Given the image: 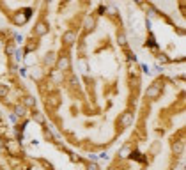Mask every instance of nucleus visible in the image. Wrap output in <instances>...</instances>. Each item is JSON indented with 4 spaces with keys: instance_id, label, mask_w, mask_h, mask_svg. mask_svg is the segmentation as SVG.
I'll list each match as a JSON object with an SVG mask.
<instances>
[{
    "instance_id": "f257e3e1",
    "label": "nucleus",
    "mask_w": 186,
    "mask_h": 170,
    "mask_svg": "<svg viewBox=\"0 0 186 170\" xmlns=\"http://www.w3.org/2000/svg\"><path fill=\"white\" fill-rule=\"evenodd\" d=\"M30 9H22V11H18L16 14H14V18H12V22H14V25H25L27 23V20L30 18Z\"/></svg>"
},
{
    "instance_id": "f03ea898",
    "label": "nucleus",
    "mask_w": 186,
    "mask_h": 170,
    "mask_svg": "<svg viewBox=\"0 0 186 170\" xmlns=\"http://www.w3.org/2000/svg\"><path fill=\"white\" fill-rule=\"evenodd\" d=\"M159 92H161V83H153V85L145 90V96L153 99V98H158Z\"/></svg>"
},
{
    "instance_id": "7ed1b4c3",
    "label": "nucleus",
    "mask_w": 186,
    "mask_h": 170,
    "mask_svg": "<svg viewBox=\"0 0 186 170\" xmlns=\"http://www.w3.org/2000/svg\"><path fill=\"white\" fill-rule=\"evenodd\" d=\"M48 23L46 22H39L36 27H34V34H37V36H46L48 34Z\"/></svg>"
},
{
    "instance_id": "20e7f679",
    "label": "nucleus",
    "mask_w": 186,
    "mask_h": 170,
    "mask_svg": "<svg viewBox=\"0 0 186 170\" xmlns=\"http://www.w3.org/2000/svg\"><path fill=\"white\" fill-rule=\"evenodd\" d=\"M69 66H71V62H69L67 57H60L59 61H57V69H59V71H67Z\"/></svg>"
},
{
    "instance_id": "39448f33",
    "label": "nucleus",
    "mask_w": 186,
    "mask_h": 170,
    "mask_svg": "<svg viewBox=\"0 0 186 170\" xmlns=\"http://www.w3.org/2000/svg\"><path fill=\"white\" fill-rule=\"evenodd\" d=\"M133 122V114H130V112H124L122 114V117H120V121H119V124L122 128H126V126H130Z\"/></svg>"
},
{
    "instance_id": "423d86ee",
    "label": "nucleus",
    "mask_w": 186,
    "mask_h": 170,
    "mask_svg": "<svg viewBox=\"0 0 186 170\" xmlns=\"http://www.w3.org/2000/svg\"><path fill=\"white\" fill-rule=\"evenodd\" d=\"M75 39H76V34L73 32V30H67V32H64V36H62V43L64 44H73L75 43Z\"/></svg>"
},
{
    "instance_id": "0eeeda50",
    "label": "nucleus",
    "mask_w": 186,
    "mask_h": 170,
    "mask_svg": "<svg viewBox=\"0 0 186 170\" xmlns=\"http://www.w3.org/2000/svg\"><path fill=\"white\" fill-rule=\"evenodd\" d=\"M94 28H96V20H94V16H85V30L87 32H92Z\"/></svg>"
},
{
    "instance_id": "6e6552de",
    "label": "nucleus",
    "mask_w": 186,
    "mask_h": 170,
    "mask_svg": "<svg viewBox=\"0 0 186 170\" xmlns=\"http://www.w3.org/2000/svg\"><path fill=\"white\" fill-rule=\"evenodd\" d=\"M172 151H174V154H181L183 151H184V143H183V142H175L174 147H172Z\"/></svg>"
},
{
    "instance_id": "1a4fd4ad",
    "label": "nucleus",
    "mask_w": 186,
    "mask_h": 170,
    "mask_svg": "<svg viewBox=\"0 0 186 170\" xmlns=\"http://www.w3.org/2000/svg\"><path fill=\"white\" fill-rule=\"evenodd\" d=\"M14 50H16V44H14V41H9L6 46V55H12L14 53Z\"/></svg>"
},
{
    "instance_id": "9d476101",
    "label": "nucleus",
    "mask_w": 186,
    "mask_h": 170,
    "mask_svg": "<svg viewBox=\"0 0 186 170\" xmlns=\"http://www.w3.org/2000/svg\"><path fill=\"white\" fill-rule=\"evenodd\" d=\"M55 61H57V59H55V53H51V51H50V53L46 55V59H44V66H51Z\"/></svg>"
},
{
    "instance_id": "9b49d317",
    "label": "nucleus",
    "mask_w": 186,
    "mask_h": 170,
    "mask_svg": "<svg viewBox=\"0 0 186 170\" xmlns=\"http://www.w3.org/2000/svg\"><path fill=\"white\" fill-rule=\"evenodd\" d=\"M117 43H119L120 46H126V36H124L122 32L117 34Z\"/></svg>"
},
{
    "instance_id": "f8f14e48",
    "label": "nucleus",
    "mask_w": 186,
    "mask_h": 170,
    "mask_svg": "<svg viewBox=\"0 0 186 170\" xmlns=\"http://www.w3.org/2000/svg\"><path fill=\"white\" fill-rule=\"evenodd\" d=\"M39 163L43 165V167H44V168H46V170H53V165L50 163L48 159H39Z\"/></svg>"
},
{
    "instance_id": "ddd939ff",
    "label": "nucleus",
    "mask_w": 186,
    "mask_h": 170,
    "mask_svg": "<svg viewBox=\"0 0 186 170\" xmlns=\"http://www.w3.org/2000/svg\"><path fill=\"white\" fill-rule=\"evenodd\" d=\"M14 114L18 117H23L25 115V106H14Z\"/></svg>"
},
{
    "instance_id": "4468645a",
    "label": "nucleus",
    "mask_w": 186,
    "mask_h": 170,
    "mask_svg": "<svg viewBox=\"0 0 186 170\" xmlns=\"http://www.w3.org/2000/svg\"><path fill=\"white\" fill-rule=\"evenodd\" d=\"M34 121L39 122V124H44V117L39 114V112H34Z\"/></svg>"
},
{
    "instance_id": "2eb2a0df",
    "label": "nucleus",
    "mask_w": 186,
    "mask_h": 170,
    "mask_svg": "<svg viewBox=\"0 0 186 170\" xmlns=\"http://www.w3.org/2000/svg\"><path fill=\"white\" fill-rule=\"evenodd\" d=\"M7 147H9V151H11V153H18V151H20L18 143H14V142H9V143H7Z\"/></svg>"
},
{
    "instance_id": "dca6fc26",
    "label": "nucleus",
    "mask_w": 186,
    "mask_h": 170,
    "mask_svg": "<svg viewBox=\"0 0 186 170\" xmlns=\"http://www.w3.org/2000/svg\"><path fill=\"white\" fill-rule=\"evenodd\" d=\"M7 92H9V89H7V85H0V98H6Z\"/></svg>"
},
{
    "instance_id": "f3484780",
    "label": "nucleus",
    "mask_w": 186,
    "mask_h": 170,
    "mask_svg": "<svg viewBox=\"0 0 186 170\" xmlns=\"http://www.w3.org/2000/svg\"><path fill=\"white\" fill-rule=\"evenodd\" d=\"M25 106H36L34 98H25Z\"/></svg>"
},
{
    "instance_id": "a211bd4d",
    "label": "nucleus",
    "mask_w": 186,
    "mask_h": 170,
    "mask_svg": "<svg viewBox=\"0 0 186 170\" xmlns=\"http://www.w3.org/2000/svg\"><path fill=\"white\" fill-rule=\"evenodd\" d=\"M158 61L161 62V64H169L170 59H167V55H158Z\"/></svg>"
},
{
    "instance_id": "6ab92c4d",
    "label": "nucleus",
    "mask_w": 186,
    "mask_h": 170,
    "mask_svg": "<svg viewBox=\"0 0 186 170\" xmlns=\"http://www.w3.org/2000/svg\"><path fill=\"white\" fill-rule=\"evenodd\" d=\"M80 67H82V71H83V73L89 71V66H87V62H85V61H80Z\"/></svg>"
},
{
    "instance_id": "aec40b11",
    "label": "nucleus",
    "mask_w": 186,
    "mask_h": 170,
    "mask_svg": "<svg viewBox=\"0 0 186 170\" xmlns=\"http://www.w3.org/2000/svg\"><path fill=\"white\" fill-rule=\"evenodd\" d=\"M87 170H99V167L96 163H87Z\"/></svg>"
},
{
    "instance_id": "412c9836",
    "label": "nucleus",
    "mask_w": 186,
    "mask_h": 170,
    "mask_svg": "<svg viewBox=\"0 0 186 170\" xmlns=\"http://www.w3.org/2000/svg\"><path fill=\"white\" fill-rule=\"evenodd\" d=\"M37 48V44L32 43V44H27V51H34V50Z\"/></svg>"
},
{
    "instance_id": "4be33fe9",
    "label": "nucleus",
    "mask_w": 186,
    "mask_h": 170,
    "mask_svg": "<svg viewBox=\"0 0 186 170\" xmlns=\"http://www.w3.org/2000/svg\"><path fill=\"white\" fill-rule=\"evenodd\" d=\"M71 159L75 161V163H78V161H80V158H78V156H75V154H71Z\"/></svg>"
}]
</instances>
